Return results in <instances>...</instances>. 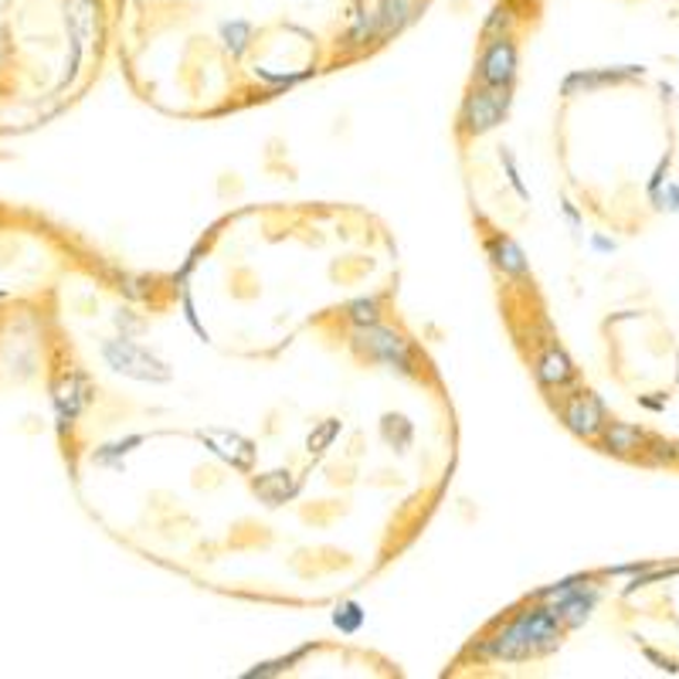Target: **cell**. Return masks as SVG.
Here are the masks:
<instances>
[{
	"instance_id": "cell-16",
	"label": "cell",
	"mask_w": 679,
	"mask_h": 679,
	"mask_svg": "<svg viewBox=\"0 0 679 679\" xmlns=\"http://www.w3.org/2000/svg\"><path fill=\"white\" fill-rule=\"evenodd\" d=\"M418 0H378V18H381V38H391L401 31L407 21L415 18Z\"/></svg>"
},
{
	"instance_id": "cell-14",
	"label": "cell",
	"mask_w": 679,
	"mask_h": 679,
	"mask_svg": "<svg viewBox=\"0 0 679 679\" xmlns=\"http://www.w3.org/2000/svg\"><path fill=\"white\" fill-rule=\"evenodd\" d=\"M381 38V18H378V4L374 8H357L350 14V34L347 44L350 49H364L368 41Z\"/></svg>"
},
{
	"instance_id": "cell-17",
	"label": "cell",
	"mask_w": 679,
	"mask_h": 679,
	"mask_svg": "<svg viewBox=\"0 0 679 679\" xmlns=\"http://www.w3.org/2000/svg\"><path fill=\"white\" fill-rule=\"evenodd\" d=\"M221 41H224V49H229L235 59L245 55L248 41H252V24L248 21H224L221 24Z\"/></svg>"
},
{
	"instance_id": "cell-25",
	"label": "cell",
	"mask_w": 679,
	"mask_h": 679,
	"mask_svg": "<svg viewBox=\"0 0 679 679\" xmlns=\"http://www.w3.org/2000/svg\"><path fill=\"white\" fill-rule=\"evenodd\" d=\"M500 160H503V167H507V180H510V188L517 191V198H520V201H530V191H527L523 177H520V170H517V160H513V153H510L507 147H503Z\"/></svg>"
},
{
	"instance_id": "cell-13",
	"label": "cell",
	"mask_w": 679,
	"mask_h": 679,
	"mask_svg": "<svg viewBox=\"0 0 679 679\" xmlns=\"http://www.w3.org/2000/svg\"><path fill=\"white\" fill-rule=\"evenodd\" d=\"M537 378L548 384V388H561V384H567L571 378H574V364L567 360V353L564 350H558V347H551L548 353L540 357V364H537Z\"/></svg>"
},
{
	"instance_id": "cell-4",
	"label": "cell",
	"mask_w": 679,
	"mask_h": 679,
	"mask_svg": "<svg viewBox=\"0 0 679 679\" xmlns=\"http://www.w3.org/2000/svg\"><path fill=\"white\" fill-rule=\"evenodd\" d=\"M510 85H486V88H476V93L466 99V109H463V123L469 132H489L496 123H500L510 109V96H507Z\"/></svg>"
},
{
	"instance_id": "cell-19",
	"label": "cell",
	"mask_w": 679,
	"mask_h": 679,
	"mask_svg": "<svg viewBox=\"0 0 679 679\" xmlns=\"http://www.w3.org/2000/svg\"><path fill=\"white\" fill-rule=\"evenodd\" d=\"M337 435H340V422H337V418L323 422L320 428H316V432L306 438V452H309V456H320L323 448H330V442H333Z\"/></svg>"
},
{
	"instance_id": "cell-15",
	"label": "cell",
	"mask_w": 679,
	"mask_h": 679,
	"mask_svg": "<svg viewBox=\"0 0 679 679\" xmlns=\"http://www.w3.org/2000/svg\"><path fill=\"white\" fill-rule=\"evenodd\" d=\"M489 258L496 262V268H503L507 276H527V258H523V252L513 238L496 235L489 242Z\"/></svg>"
},
{
	"instance_id": "cell-2",
	"label": "cell",
	"mask_w": 679,
	"mask_h": 679,
	"mask_svg": "<svg viewBox=\"0 0 679 679\" xmlns=\"http://www.w3.org/2000/svg\"><path fill=\"white\" fill-rule=\"evenodd\" d=\"M587 584H592V577L574 574V577H564L551 587H543V592H537V598L548 602V608L561 622L581 625V622H587V615H592V608L598 605V592L595 587H587Z\"/></svg>"
},
{
	"instance_id": "cell-24",
	"label": "cell",
	"mask_w": 679,
	"mask_h": 679,
	"mask_svg": "<svg viewBox=\"0 0 679 679\" xmlns=\"http://www.w3.org/2000/svg\"><path fill=\"white\" fill-rule=\"evenodd\" d=\"M306 653H309V646H299V649H296V653H289L286 659H276V662H265V666H258V669H248L245 676H248V679H258V676H276V672L289 669L293 662H299Z\"/></svg>"
},
{
	"instance_id": "cell-20",
	"label": "cell",
	"mask_w": 679,
	"mask_h": 679,
	"mask_svg": "<svg viewBox=\"0 0 679 679\" xmlns=\"http://www.w3.org/2000/svg\"><path fill=\"white\" fill-rule=\"evenodd\" d=\"M333 625L350 636V632H357L360 625H364V608H360L357 602H343V605L333 612Z\"/></svg>"
},
{
	"instance_id": "cell-3",
	"label": "cell",
	"mask_w": 679,
	"mask_h": 679,
	"mask_svg": "<svg viewBox=\"0 0 679 679\" xmlns=\"http://www.w3.org/2000/svg\"><path fill=\"white\" fill-rule=\"evenodd\" d=\"M103 357H106V364H109L116 374H123V378L153 381V384L170 381V368L163 364V360L153 357L150 350H144L140 343L126 340V337L106 340V343H103Z\"/></svg>"
},
{
	"instance_id": "cell-35",
	"label": "cell",
	"mask_w": 679,
	"mask_h": 679,
	"mask_svg": "<svg viewBox=\"0 0 679 679\" xmlns=\"http://www.w3.org/2000/svg\"><path fill=\"white\" fill-rule=\"evenodd\" d=\"M564 218L571 221V229H577V224H581V221H577V211H574V208H571L567 201H564Z\"/></svg>"
},
{
	"instance_id": "cell-28",
	"label": "cell",
	"mask_w": 679,
	"mask_h": 679,
	"mask_svg": "<svg viewBox=\"0 0 679 679\" xmlns=\"http://www.w3.org/2000/svg\"><path fill=\"white\" fill-rule=\"evenodd\" d=\"M184 320L191 323V330H194L204 343L211 340V337H208V330H204V323L198 320V309H194V299H191V293H188V289H184Z\"/></svg>"
},
{
	"instance_id": "cell-9",
	"label": "cell",
	"mask_w": 679,
	"mask_h": 679,
	"mask_svg": "<svg viewBox=\"0 0 679 679\" xmlns=\"http://www.w3.org/2000/svg\"><path fill=\"white\" fill-rule=\"evenodd\" d=\"M564 422L574 435L595 438L605 428V404L595 394H577L567 407H564Z\"/></svg>"
},
{
	"instance_id": "cell-12",
	"label": "cell",
	"mask_w": 679,
	"mask_h": 679,
	"mask_svg": "<svg viewBox=\"0 0 679 679\" xmlns=\"http://www.w3.org/2000/svg\"><path fill=\"white\" fill-rule=\"evenodd\" d=\"M602 442H605L608 452H615V456H632V452H639L649 438H646V432L636 428V425L615 422V425L602 428Z\"/></svg>"
},
{
	"instance_id": "cell-8",
	"label": "cell",
	"mask_w": 679,
	"mask_h": 679,
	"mask_svg": "<svg viewBox=\"0 0 679 679\" xmlns=\"http://www.w3.org/2000/svg\"><path fill=\"white\" fill-rule=\"evenodd\" d=\"M201 442L214 452L218 459H224L242 473H248L255 466V445L248 438H242L238 432H201Z\"/></svg>"
},
{
	"instance_id": "cell-23",
	"label": "cell",
	"mask_w": 679,
	"mask_h": 679,
	"mask_svg": "<svg viewBox=\"0 0 679 679\" xmlns=\"http://www.w3.org/2000/svg\"><path fill=\"white\" fill-rule=\"evenodd\" d=\"M136 445H144V435H129V438H123V442L106 445L103 452H96V463H119L123 456H129Z\"/></svg>"
},
{
	"instance_id": "cell-26",
	"label": "cell",
	"mask_w": 679,
	"mask_h": 679,
	"mask_svg": "<svg viewBox=\"0 0 679 679\" xmlns=\"http://www.w3.org/2000/svg\"><path fill=\"white\" fill-rule=\"evenodd\" d=\"M669 163H672V153L666 150V157H659V163H656V170H653V177H649V198H656L662 188H666V177H669Z\"/></svg>"
},
{
	"instance_id": "cell-27",
	"label": "cell",
	"mask_w": 679,
	"mask_h": 679,
	"mask_svg": "<svg viewBox=\"0 0 679 679\" xmlns=\"http://www.w3.org/2000/svg\"><path fill=\"white\" fill-rule=\"evenodd\" d=\"M656 208H666V211H679V184H672V180H666V191H659L653 198Z\"/></svg>"
},
{
	"instance_id": "cell-6",
	"label": "cell",
	"mask_w": 679,
	"mask_h": 679,
	"mask_svg": "<svg viewBox=\"0 0 679 679\" xmlns=\"http://www.w3.org/2000/svg\"><path fill=\"white\" fill-rule=\"evenodd\" d=\"M646 68L643 65H622V68H587V72H571L561 85V93L567 99L581 96V93H595V88H605V85H618V82H628V78H643Z\"/></svg>"
},
{
	"instance_id": "cell-33",
	"label": "cell",
	"mask_w": 679,
	"mask_h": 679,
	"mask_svg": "<svg viewBox=\"0 0 679 679\" xmlns=\"http://www.w3.org/2000/svg\"><path fill=\"white\" fill-rule=\"evenodd\" d=\"M639 401H643V407H649V412H662V407H666V394L662 397H646L643 394Z\"/></svg>"
},
{
	"instance_id": "cell-32",
	"label": "cell",
	"mask_w": 679,
	"mask_h": 679,
	"mask_svg": "<svg viewBox=\"0 0 679 679\" xmlns=\"http://www.w3.org/2000/svg\"><path fill=\"white\" fill-rule=\"evenodd\" d=\"M646 659H653V662H656L659 669H666V672H676V666H672L669 659H662V656H659L656 649H646Z\"/></svg>"
},
{
	"instance_id": "cell-22",
	"label": "cell",
	"mask_w": 679,
	"mask_h": 679,
	"mask_svg": "<svg viewBox=\"0 0 679 679\" xmlns=\"http://www.w3.org/2000/svg\"><path fill=\"white\" fill-rule=\"evenodd\" d=\"M350 320L357 323V327H368V323H378V312H381V306H378V299L371 296V299H353L350 303Z\"/></svg>"
},
{
	"instance_id": "cell-7",
	"label": "cell",
	"mask_w": 679,
	"mask_h": 679,
	"mask_svg": "<svg viewBox=\"0 0 679 679\" xmlns=\"http://www.w3.org/2000/svg\"><path fill=\"white\" fill-rule=\"evenodd\" d=\"M517 75V49L510 38H496L479 59V78L486 85H510Z\"/></svg>"
},
{
	"instance_id": "cell-5",
	"label": "cell",
	"mask_w": 679,
	"mask_h": 679,
	"mask_svg": "<svg viewBox=\"0 0 679 679\" xmlns=\"http://www.w3.org/2000/svg\"><path fill=\"white\" fill-rule=\"evenodd\" d=\"M357 343L364 347L368 353H374L378 360H384V364L397 368L401 374H412V350H407V343L394 333V330H384L378 323H368V327H357Z\"/></svg>"
},
{
	"instance_id": "cell-21",
	"label": "cell",
	"mask_w": 679,
	"mask_h": 679,
	"mask_svg": "<svg viewBox=\"0 0 679 679\" xmlns=\"http://www.w3.org/2000/svg\"><path fill=\"white\" fill-rule=\"evenodd\" d=\"M381 428H384V438H388L394 448H404L407 442H412V425H407L401 415H388V418L381 422Z\"/></svg>"
},
{
	"instance_id": "cell-11",
	"label": "cell",
	"mask_w": 679,
	"mask_h": 679,
	"mask_svg": "<svg viewBox=\"0 0 679 679\" xmlns=\"http://www.w3.org/2000/svg\"><path fill=\"white\" fill-rule=\"evenodd\" d=\"M252 486H255V496H258V500H262V503H268V507H283L286 500H293V496L299 492L296 476H293V473H286V469L265 473V476H258Z\"/></svg>"
},
{
	"instance_id": "cell-10",
	"label": "cell",
	"mask_w": 679,
	"mask_h": 679,
	"mask_svg": "<svg viewBox=\"0 0 679 679\" xmlns=\"http://www.w3.org/2000/svg\"><path fill=\"white\" fill-rule=\"evenodd\" d=\"M55 407H59V422H62V428H68L78 415H82V407H85V401H88V394H85V378L82 374H68V378H62L59 384H55Z\"/></svg>"
},
{
	"instance_id": "cell-1",
	"label": "cell",
	"mask_w": 679,
	"mask_h": 679,
	"mask_svg": "<svg viewBox=\"0 0 679 679\" xmlns=\"http://www.w3.org/2000/svg\"><path fill=\"white\" fill-rule=\"evenodd\" d=\"M561 639V618L551 608H527L520 612L507 628H500L496 636H489L476 656L479 659H507V662H520L530 659L537 653L554 649Z\"/></svg>"
},
{
	"instance_id": "cell-18",
	"label": "cell",
	"mask_w": 679,
	"mask_h": 679,
	"mask_svg": "<svg viewBox=\"0 0 679 679\" xmlns=\"http://www.w3.org/2000/svg\"><path fill=\"white\" fill-rule=\"evenodd\" d=\"M679 574V564H672V567H646V571H639L636 577H632L628 584H625V595H632V592H639V587H646V584H656V581H669V577H676Z\"/></svg>"
},
{
	"instance_id": "cell-31",
	"label": "cell",
	"mask_w": 679,
	"mask_h": 679,
	"mask_svg": "<svg viewBox=\"0 0 679 679\" xmlns=\"http://www.w3.org/2000/svg\"><path fill=\"white\" fill-rule=\"evenodd\" d=\"M656 463H676L679 459V445H672V442H656V456H653Z\"/></svg>"
},
{
	"instance_id": "cell-30",
	"label": "cell",
	"mask_w": 679,
	"mask_h": 679,
	"mask_svg": "<svg viewBox=\"0 0 679 679\" xmlns=\"http://www.w3.org/2000/svg\"><path fill=\"white\" fill-rule=\"evenodd\" d=\"M255 75H258V78H265V82H272V85H293V82L306 78L309 72H296V75H276V72H268V68H255Z\"/></svg>"
},
{
	"instance_id": "cell-29",
	"label": "cell",
	"mask_w": 679,
	"mask_h": 679,
	"mask_svg": "<svg viewBox=\"0 0 679 679\" xmlns=\"http://www.w3.org/2000/svg\"><path fill=\"white\" fill-rule=\"evenodd\" d=\"M510 24H513V11H510V8H496V11L489 14V21H486V34L500 31V28H510Z\"/></svg>"
},
{
	"instance_id": "cell-34",
	"label": "cell",
	"mask_w": 679,
	"mask_h": 679,
	"mask_svg": "<svg viewBox=\"0 0 679 679\" xmlns=\"http://www.w3.org/2000/svg\"><path fill=\"white\" fill-rule=\"evenodd\" d=\"M592 245H595L598 252H615V242H608L605 235H595V238H592Z\"/></svg>"
}]
</instances>
